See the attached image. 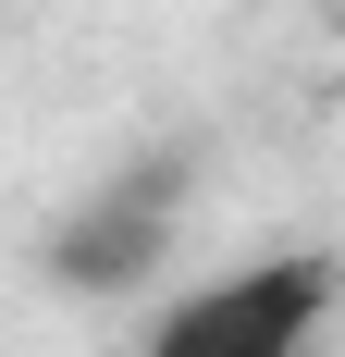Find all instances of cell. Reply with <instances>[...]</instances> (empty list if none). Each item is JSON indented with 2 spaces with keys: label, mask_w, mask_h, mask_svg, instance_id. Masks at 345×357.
I'll return each instance as SVG.
<instances>
[{
  "label": "cell",
  "mask_w": 345,
  "mask_h": 357,
  "mask_svg": "<svg viewBox=\"0 0 345 357\" xmlns=\"http://www.w3.org/2000/svg\"><path fill=\"white\" fill-rule=\"evenodd\" d=\"M321 321H333V259L284 247V259H247L222 284L172 296L136 357H321Z\"/></svg>",
  "instance_id": "obj_1"
},
{
  "label": "cell",
  "mask_w": 345,
  "mask_h": 357,
  "mask_svg": "<svg viewBox=\"0 0 345 357\" xmlns=\"http://www.w3.org/2000/svg\"><path fill=\"white\" fill-rule=\"evenodd\" d=\"M185 173H198L185 148L99 173L62 222H50V271H62L74 296H124V284H148V271H161V247H172V222H185Z\"/></svg>",
  "instance_id": "obj_2"
}]
</instances>
